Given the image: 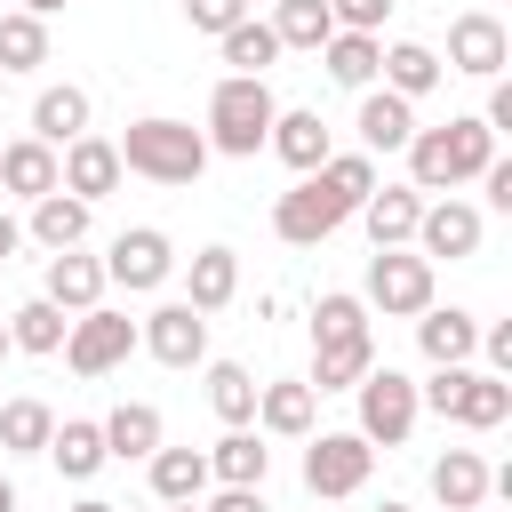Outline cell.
<instances>
[{
    "mask_svg": "<svg viewBox=\"0 0 512 512\" xmlns=\"http://www.w3.org/2000/svg\"><path fill=\"white\" fill-rule=\"evenodd\" d=\"M496 160V136L480 120H448V128H416L408 136V184L416 192H456Z\"/></svg>",
    "mask_w": 512,
    "mask_h": 512,
    "instance_id": "1",
    "label": "cell"
},
{
    "mask_svg": "<svg viewBox=\"0 0 512 512\" xmlns=\"http://www.w3.org/2000/svg\"><path fill=\"white\" fill-rule=\"evenodd\" d=\"M120 152V168H136V176H152V184H200V168H208V136L192 128V120H128V136L112 144Z\"/></svg>",
    "mask_w": 512,
    "mask_h": 512,
    "instance_id": "2",
    "label": "cell"
},
{
    "mask_svg": "<svg viewBox=\"0 0 512 512\" xmlns=\"http://www.w3.org/2000/svg\"><path fill=\"white\" fill-rule=\"evenodd\" d=\"M272 88L264 80H240V72H224L216 80V96H208V152H224V160H256L264 152V136H272Z\"/></svg>",
    "mask_w": 512,
    "mask_h": 512,
    "instance_id": "3",
    "label": "cell"
},
{
    "mask_svg": "<svg viewBox=\"0 0 512 512\" xmlns=\"http://www.w3.org/2000/svg\"><path fill=\"white\" fill-rule=\"evenodd\" d=\"M416 408H440L464 432H496L512 416V384L488 368H432V384H416Z\"/></svg>",
    "mask_w": 512,
    "mask_h": 512,
    "instance_id": "4",
    "label": "cell"
},
{
    "mask_svg": "<svg viewBox=\"0 0 512 512\" xmlns=\"http://www.w3.org/2000/svg\"><path fill=\"white\" fill-rule=\"evenodd\" d=\"M352 392H360V440H368V448H400V440L416 432V416H424V408H416V384H408L400 368H368Z\"/></svg>",
    "mask_w": 512,
    "mask_h": 512,
    "instance_id": "5",
    "label": "cell"
},
{
    "mask_svg": "<svg viewBox=\"0 0 512 512\" xmlns=\"http://www.w3.org/2000/svg\"><path fill=\"white\" fill-rule=\"evenodd\" d=\"M344 216H352V208L336 200V184H328L320 168H312V176H296V192H280V200H272V232H280L288 248H320Z\"/></svg>",
    "mask_w": 512,
    "mask_h": 512,
    "instance_id": "6",
    "label": "cell"
},
{
    "mask_svg": "<svg viewBox=\"0 0 512 512\" xmlns=\"http://www.w3.org/2000/svg\"><path fill=\"white\" fill-rule=\"evenodd\" d=\"M168 272H176V248H168L160 224H128L104 256V288H128V296H152Z\"/></svg>",
    "mask_w": 512,
    "mask_h": 512,
    "instance_id": "7",
    "label": "cell"
},
{
    "mask_svg": "<svg viewBox=\"0 0 512 512\" xmlns=\"http://www.w3.org/2000/svg\"><path fill=\"white\" fill-rule=\"evenodd\" d=\"M368 304H376L384 320H416V312L432 304V264L408 256V248H376V256H368Z\"/></svg>",
    "mask_w": 512,
    "mask_h": 512,
    "instance_id": "8",
    "label": "cell"
},
{
    "mask_svg": "<svg viewBox=\"0 0 512 512\" xmlns=\"http://www.w3.org/2000/svg\"><path fill=\"white\" fill-rule=\"evenodd\" d=\"M136 352V320L128 312H80L72 328H64V360H72V376H112L120 360Z\"/></svg>",
    "mask_w": 512,
    "mask_h": 512,
    "instance_id": "9",
    "label": "cell"
},
{
    "mask_svg": "<svg viewBox=\"0 0 512 512\" xmlns=\"http://www.w3.org/2000/svg\"><path fill=\"white\" fill-rule=\"evenodd\" d=\"M368 464H376V448L360 432H320L304 448V488L312 496H360L368 488Z\"/></svg>",
    "mask_w": 512,
    "mask_h": 512,
    "instance_id": "10",
    "label": "cell"
},
{
    "mask_svg": "<svg viewBox=\"0 0 512 512\" xmlns=\"http://www.w3.org/2000/svg\"><path fill=\"white\" fill-rule=\"evenodd\" d=\"M504 64H512V32H504L488 8H472V16H456V24H448V64H440V72L504 80Z\"/></svg>",
    "mask_w": 512,
    "mask_h": 512,
    "instance_id": "11",
    "label": "cell"
},
{
    "mask_svg": "<svg viewBox=\"0 0 512 512\" xmlns=\"http://www.w3.org/2000/svg\"><path fill=\"white\" fill-rule=\"evenodd\" d=\"M120 176H128V168H120V152H112L104 136H72V144L56 152V192H72V200H88V208H96L104 192H120Z\"/></svg>",
    "mask_w": 512,
    "mask_h": 512,
    "instance_id": "12",
    "label": "cell"
},
{
    "mask_svg": "<svg viewBox=\"0 0 512 512\" xmlns=\"http://www.w3.org/2000/svg\"><path fill=\"white\" fill-rule=\"evenodd\" d=\"M136 344H144L160 368H192V360L208 352V312H192V304H160V312H144Z\"/></svg>",
    "mask_w": 512,
    "mask_h": 512,
    "instance_id": "13",
    "label": "cell"
},
{
    "mask_svg": "<svg viewBox=\"0 0 512 512\" xmlns=\"http://www.w3.org/2000/svg\"><path fill=\"white\" fill-rule=\"evenodd\" d=\"M416 256L424 264H456V256H480V208H464V200H432L424 216H416Z\"/></svg>",
    "mask_w": 512,
    "mask_h": 512,
    "instance_id": "14",
    "label": "cell"
},
{
    "mask_svg": "<svg viewBox=\"0 0 512 512\" xmlns=\"http://www.w3.org/2000/svg\"><path fill=\"white\" fill-rule=\"evenodd\" d=\"M416 344H424L432 368H472V352H480V320L456 312V304H424V312H416Z\"/></svg>",
    "mask_w": 512,
    "mask_h": 512,
    "instance_id": "15",
    "label": "cell"
},
{
    "mask_svg": "<svg viewBox=\"0 0 512 512\" xmlns=\"http://www.w3.org/2000/svg\"><path fill=\"white\" fill-rule=\"evenodd\" d=\"M416 216H424V192H416V184H376V192L360 200V224H368V240H376V248L416 240Z\"/></svg>",
    "mask_w": 512,
    "mask_h": 512,
    "instance_id": "16",
    "label": "cell"
},
{
    "mask_svg": "<svg viewBox=\"0 0 512 512\" xmlns=\"http://www.w3.org/2000/svg\"><path fill=\"white\" fill-rule=\"evenodd\" d=\"M40 296H48L56 312H96V304H104V264H96V256H80V248H64V256H48Z\"/></svg>",
    "mask_w": 512,
    "mask_h": 512,
    "instance_id": "17",
    "label": "cell"
},
{
    "mask_svg": "<svg viewBox=\"0 0 512 512\" xmlns=\"http://www.w3.org/2000/svg\"><path fill=\"white\" fill-rule=\"evenodd\" d=\"M408 136H416V104H408V96H392V88L360 96V152H368V160H376V152H408Z\"/></svg>",
    "mask_w": 512,
    "mask_h": 512,
    "instance_id": "18",
    "label": "cell"
},
{
    "mask_svg": "<svg viewBox=\"0 0 512 512\" xmlns=\"http://www.w3.org/2000/svg\"><path fill=\"white\" fill-rule=\"evenodd\" d=\"M264 144H272V152H280V160H288L296 176H312V168H320V160L336 152V144H328V120H320V112H272V136H264Z\"/></svg>",
    "mask_w": 512,
    "mask_h": 512,
    "instance_id": "19",
    "label": "cell"
},
{
    "mask_svg": "<svg viewBox=\"0 0 512 512\" xmlns=\"http://www.w3.org/2000/svg\"><path fill=\"white\" fill-rule=\"evenodd\" d=\"M312 408H320V392H312L304 376H288V384H256V424L280 432V440H304V432H312Z\"/></svg>",
    "mask_w": 512,
    "mask_h": 512,
    "instance_id": "20",
    "label": "cell"
},
{
    "mask_svg": "<svg viewBox=\"0 0 512 512\" xmlns=\"http://www.w3.org/2000/svg\"><path fill=\"white\" fill-rule=\"evenodd\" d=\"M96 432H104V456H120V464H144V456L160 448V408H152V400H120V408H112Z\"/></svg>",
    "mask_w": 512,
    "mask_h": 512,
    "instance_id": "21",
    "label": "cell"
},
{
    "mask_svg": "<svg viewBox=\"0 0 512 512\" xmlns=\"http://www.w3.org/2000/svg\"><path fill=\"white\" fill-rule=\"evenodd\" d=\"M40 456H48L64 480H96V472L112 464V456H104V432H96L88 416H64V424L48 432V448H40Z\"/></svg>",
    "mask_w": 512,
    "mask_h": 512,
    "instance_id": "22",
    "label": "cell"
},
{
    "mask_svg": "<svg viewBox=\"0 0 512 512\" xmlns=\"http://www.w3.org/2000/svg\"><path fill=\"white\" fill-rule=\"evenodd\" d=\"M32 136L48 144V152H64L72 136H88V88H40V104H32Z\"/></svg>",
    "mask_w": 512,
    "mask_h": 512,
    "instance_id": "23",
    "label": "cell"
},
{
    "mask_svg": "<svg viewBox=\"0 0 512 512\" xmlns=\"http://www.w3.org/2000/svg\"><path fill=\"white\" fill-rule=\"evenodd\" d=\"M144 464H152V496H160V504H200V488H208V448H152Z\"/></svg>",
    "mask_w": 512,
    "mask_h": 512,
    "instance_id": "24",
    "label": "cell"
},
{
    "mask_svg": "<svg viewBox=\"0 0 512 512\" xmlns=\"http://www.w3.org/2000/svg\"><path fill=\"white\" fill-rule=\"evenodd\" d=\"M232 296H240V256L232 248H200L192 256V280H184V304L192 312H224Z\"/></svg>",
    "mask_w": 512,
    "mask_h": 512,
    "instance_id": "25",
    "label": "cell"
},
{
    "mask_svg": "<svg viewBox=\"0 0 512 512\" xmlns=\"http://www.w3.org/2000/svg\"><path fill=\"white\" fill-rule=\"evenodd\" d=\"M264 472H272V448L256 432H224L208 448V480H224V488H264Z\"/></svg>",
    "mask_w": 512,
    "mask_h": 512,
    "instance_id": "26",
    "label": "cell"
},
{
    "mask_svg": "<svg viewBox=\"0 0 512 512\" xmlns=\"http://www.w3.org/2000/svg\"><path fill=\"white\" fill-rule=\"evenodd\" d=\"M432 496H440L448 512H472V504H488V464H480L472 448H448V456H432Z\"/></svg>",
    "mask_w": 512,
    "mask_h": 512,
    "instance_id": "27",
    "label": "cell"
},
{
    "mask_svg": "<svg viewBox=\"0 0 512 512\" xmlns=\"http://www.w3.org/2000/svg\"><path fill=\"white\" fill-rule=\"evenodd\" d=\"M0 184H8L16 200H48V192H56V152H48L40 136H16V144L0 152Z\"/></svg>",
    "mask_w": 512,
    "mask_h": 512,
    "instance_id": "28",
    "label": "cell"
},
{
    "mask_svg": "<svg viewBox=\"0 0 512 512\" xmlns=\"http://www.w3.org/2000/svg\"><path fill=\"white\" fill-rule=\"evenodd\" d=\"M376 72H384V88H392V96H408V104H416V96H432V88H440V56H432V48H424V40H392V48H384V64H376Z\"/></svg>",
    "mask_w": 512,
    "mask_h": 512,
    "instance_id": "29",
    "label": "cell"
},
{
    "mask_svg": "<svg viewBox=\"0 0 512 512\" xmlns=\"http://www.w3.org/2000/svg\"><path fill=\"white\" fill-rule=\"evenodd\" d=\"M32 240H40L48 256L80 248V240H88V200H72V192H48V200H32Z\"/></svg>",
    "mask_w": 512,
    "mask_h": 512,
    "instance_id": "30",
    "label": "cell"
},
{
    "mask_svg": "<svg viewBox=\"0 0 512 512\" xmlns=\"http://www.w3.org/2000/svg\"><path fill=\"white\" fill-rule=\"evenodd\" d=\"M376 368V336H360V344H312V392H352L360 376Z\"/></svg>",
    "mask_w": 512,
    "mask_h": 512,
    "instance_id": "31",
    "label": "cell"
},
{
    "mask_svg": "<svg viewBox=\"0 0 512 512\" xmlns=\"http://www.w3.org/2000/svg\"><path fill=\"white\" fill-rule=\"evenodd\" d=\"M320 56H328V80H336V88H368L376 64H384V40H376V32H328Z\"/></svg>",
    "mask_w": 512,
    "mask_h": 512,
    "instance_id": "32",
    "label": "cell"
},
{
    "mask_svg": "<svg viewBox=\"0 0 512 512\" xmlns=\"http://www.w3.org/2000/svg\"><path fill=\"white\" fill-rule=\"evenodd\" d=\"M208 408H216L232 432H248V424H256V376H248L240 360H216V368H208Z\"/></svg>",
    "mask_w": 512,
    "mask_h": 512,
    "instance_id": "33",
    "label": "cell"
},
{
    "mask_svg": "<svg viewBox=\"0 0 512 512\" xmlns=\"http://www.w3.org/2000/svg\"><path fill=\"white\" fill-rule=\"evenodd\" d=\"M64 328H72V320H64L48 296H32V304L8 312V344H16V352H64Z\"/></svg>",
    "mask_w": 512,
    "mask_h": 512,
    "instance_id": "34",
    "label": "cell"
},
{
    "mask_svg": "<svg viewBox=\"0 0 512 512\" xmlns=\"http://www.w3.org/2000/svg\"><path fill=\"white\" fill-rule=\"evenodd\" d=\"M328 32H336L328 0H280L272 8V40L280 48H328Z\"/></svg>",
    "mask_w": 512,
    "mask_h": 512,
    "instance_id": "35",
    "label": "cell"
},
{
    "mask_svg": "<svg viewBox=\"0 0 512 512\" xmlns=\"http://www.w3.org/2000/svg\"><path fill=\"white\" fill-rule=\"evenodd\" d=\"M32 64H48V24L24 16V8H8L0 16V80L8 72H32Z\"/></svg>",
    "mask_w": 512,
    "mask_h": 512,
    "instance_id": "36",
    "label": "cell"
},
{
    "mask_svg": "<svg viewBox=\"0 0 512 512\" xmlns=\"http://www.w3.org/2000/svg\"><path fill=\"white\" fill-rule=\"evenodd\" d=\"M224 64H232L240 80H264V64H280V40H272V24L240 16V24L224 32Z\"/></svg>",
    "mask_w": 512,
    "mask_h": 512,
    "instance_id": "37",
    "label": "cell"
},
{
    "mask_svg": "<svg viewBox=\"0 0 512 512\" xmlns=\"http://www.w3.org/2000/svg\"><path fill=\"white\" fill-rule=\"evenodd\" d=\"M48 432H56L48 400H8V408H0V448H8V456H40Z\"/></svg>",
    "mask_w": 512,
    "mask_h": 512,
    "instance_id": "38",
    "label": "cell"
},
{
    "mask_svg": "<svg viewBox=\"0 0 512 512\" xmlns=\"http://www.w3.org/2000/svg\"><path fill=\"white\" fill-rule=\"evenodd\" d=\"M360 336H368V304L360 296L336 288V296L312 304V344H360Z\"/></svg>",
    "mask_w": 512,
    "mask_h": 512,
    "instance_id": "39",
    "label": "cell"
},
{
    "mask_svg": "<svg viewBox=\"0 0 512 512\" xmlns=\"http://www.w3.org/2000/svg\"><path fill=\"white\" fill-rule=\"evenodd\" d=\"M320 176L336 184V200H344L352 216H360V200L376 192V160H368V152H328V160H320Z\"/></svg>",
    "mask_w": 512,
    "mask_h": 512,
    "instance_id": "40",
    "label": "cell"
},
{
    "mask_svg": "<svg viewBox=\"0 0 512 512\" xmlns=\"http://www.w3.org/2000/svg\"><path fill=\"white\" fill-rule=\"evenodd\" d=\"M184 16H192V32H216V40H224V32L248 16V0H184Z\"/></svg>",
    "mask_w": 512,
    "mask_h": 512,
    "instance_id": "41",
    "label": "cell"
},
{
    "mask_svg": "<svg viewBox=\"0 0 512 512\" xmlns=\"http://www.w3.org/2000/svg\"><path fill=\"white\" fill-rule=\"evenodd\" d=\"M328 16H336V32H376L392 16V0H328Z\"/></svg>",
    "mask_w": 512,
    "mask_h": 512,
    "instance_id": "42",
    "label": "cell"
},
{
    "mask_svg": "<svg viewBox=\"0 0 512 512\" xmlns=\"http://www.w3.org/2000/svg\"><path fill=\"white\" fill-rule=\"evenodd\" d=\"M480 352H488V376L512 384V320H504V328H480Z\"/></svg>",
    "mask_w": 512,
    "mask_h": 512,
    "instance_id": "43",
    "label": "cell"
},
{
    "mask_svg": "<svg viewBox=\"0 0 512 512\" xmlns=\"http://www.w3.org/2000/svg\"><path fill=\"white\" fill-rule=\"evenodd\" d=\"M480 128H488V136H512V80H496V88H488V112H480Z\"/></svg>",
    "mask_w": 512,
    "mask_h": 512,
    "instance_id": "44",
    "label": "cell"
},
{
    "mask_svg": "<svg viewBox=\"0 0 512 512\" xmlns=\"http://www.w3.org/2000/svg\"><path fill=\"white\" fill-rule=\"evenodd\" d=\"M200 512H264V488H224V496L200 504Z\"/></svg>",
    "mask_w": 512,
    "mask_h": 512,
    "instance_id": "45",
    "label": "cell"
},
{
    "mask_svg": "<svg viewBox=\"0 0 512 512\" xmlns=\"http://www.w3.org/2000/svg\"><path fill=\"white\" fill-rule=\"evenodd\" d=\"M16 248H24V224H16V216H0V264H8Z\"/></svg>",
    "mask_w": 512,
    "mask_h": 512,
    "instance_id": "46",
    "label": "cell"
},
{
    "mask_svg": "<svg viewBox=\"0 0 512 512\" xmlns=\"http://www.w3.org/2000/svg\"><path fill=\"white\" fill-rule=\"evenodd\" d=\"M56 8H64V0H24V16H56Z\"/></svg>",
    "mask_w": 512,
    "mask_h": 512,
    "instance_id": "47",
    "label": "cell"
},
{
    "mask_svg": "<svg viewBox=\"0 0 512 512\" xmlns=\"http://www.w3.org/2000/svg\"><path fill=\"white\" fill-rule=\"evenodd\" d=\"M72 512H112V504H104V496H80V504H72Z\"/></svg>",
    "mask_w": 512,
    "mask_h": 512,
    "instance_id": "48",
    "label": "cell"
},
{
    "mask_svg": "<svg viewBox=\"0 0 512 512\" xmlns=\"http://www.w3.org/2000/svg\"><path fill=\"white\" fill-rule=\"evenodd\" d=\"M0 512H16V488H8V480H0Z\"/></svg>",
    "mask_w": 512,
    "mask_h": 512,
    "instance_id": "49",
    "label": "cell"
},
{
    "mask_svg": "<svg viewBox=\"0 0 512 512\" xmlns=\"http://www.w3.org/2000/svg\"><path fill=\"white\" fill-rule=\"evenodd\" d=\"M368 512H408V504H400V496H384V504H368Z\"/></svg>",
    "mask_w": 512,
    "mask_h": 512,
    "instance_id": "50",
    "label": "cell"
},
{
    "mask_svg": "<svg viewBox=\"0 0 512 512\" xmlns=\"http://www.w3.org/2000/svg\"><path fill=\"white\" fill-rule=\"evenodd\" d=\"M168 512H200V504H168Z\"/></svg>",
    "mask_w": 512,
    "mask_h": 512,
    "instance_id": "51",
    "label": "cell"
},
{
    "mask_svg": "<svg viewBox=\"0 0 512 512\" xmlns=\"http://www.w3.org/2000/svg\"><path fill=\"white\" fill-rule=\"evenodd\" d=\"M0 352H8V320H0Z\"/></svg>",
    "mask_w": 512,
    "mask_h": 512,
    "instance_id": "52",
    "label": "cell"
},
{
    "mask_svg": "<svg viewBox=\"0 0 512 512\" xmlns=\"http://www.w3.org/2000/svg\"><path fill=\"white\" fill-rule=\"evenodd\" d=\"M472 512H488V504H472Z\"/></svg>",
    "mask_w": 512,
    "mask_h": 512,
    "instance_id": "53",
    "label": "cell"
}]
</instances>
